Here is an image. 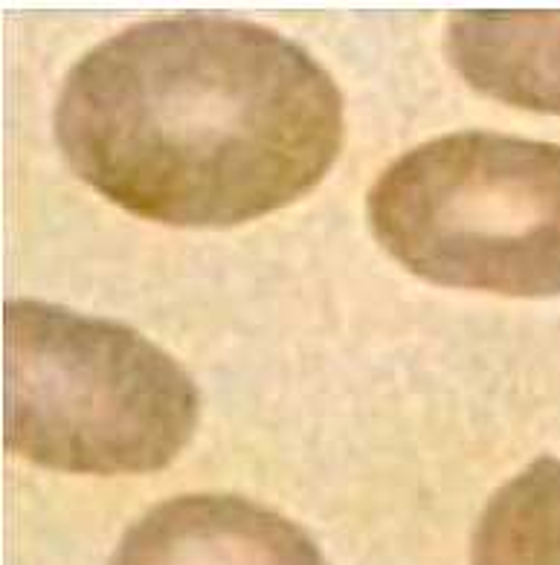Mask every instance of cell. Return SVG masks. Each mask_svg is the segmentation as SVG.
<instances>
[{
  "label": "cell",
  "instance_id": "obj_4",
  "mask_svg": "<svg viewBox=\"0 0 560 565\" xmlns=\"http://www.w3.org/2000/svg\"><path fill=\"white\" fill-rule=\"evenodd\" d=\"M110 565H328V559L303 527L271 508L230 493H189L137 519Z\"/></svg>",
  "mask_w": 560,
  "mask_h": 565
},
{
  "label": "cell",
  "instance_id": "obj_2",
  "mask_svg": "<svg viewBox=\"0 0 560 565\" xmlns=\"http://www.w3.org/2000/svg\"><path fill=\"white\" fill-rule=\"evenodd\" d=\"M7 447L85 476L157 472L187 447L198 388L163 349L123 322L9 299Z\"/></svg>",
  "mask_w": 560,
  "mask_h": 565
},
{
  "label": "cell",
  "instance_id": "obj_5",
  "mask_svg": "<svg viewBox=\"0 0 560 565\" xmlns=\"http://www.w3.org/2000/svg\"><path fill=\"white\" fill-rule=\"evenodd\" d=\"M444 50L483 96L560 117V12H456Z\"/></svg>",
  "mask_w": 560,
  "mask_h": 565
},
{
  "label": "cell",
  "instance_id": "obj_6",
  "mask_svg": "<svg viewBox=\"0 0 560 565\" xmlns=\"http://www.w3.org/2000/svg\"><path fill=\"white\" fill-rule=\"evenodd\" d=\"M471 563L560 565V458H537L490 495L476 522Z\"/></svg>",
  "mask_w": 560,
  "mask_h": 565
},
{
  "label": "cell",
  "instance_id": "obj_3",
  "mask_svg": "<svg viewBox=\"0 0 560 565\" xmlns=\"http://www.w3.org/2000/svg\"><path fill=\"white\" fill-rule=\"evenodd\" d=\"M369 224L421 279L560 296V146L459 131L406 151L369 189Z\"/></svg>",
  "mask_w": 560,
  "mask_h": 565
},
{
  "label": "cell",
  "instance_id": "obj_1",
  "mask_svg": "<svg viewBox=\"0 0 560 565\" xmlns=\"http://www.w3.org/2000/svg\"><path fill=\"white\" fill-rule=\"evenodd\" d=\"M71 169L131 215L235 226L311 192L342 146L335 78L230 15L142 21L85 53L55 105Z\"/></svg>",
  "mask_w": 560,
  "mask_h": 565
}]
</instances>
